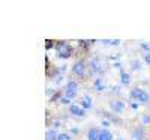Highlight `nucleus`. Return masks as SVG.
I'll return each instance as SVG.
<instances>
[{"mask_svg": "<svg viewBox=\"0 0 150 140\" xmlns=\"http://www.w3.org/2000/svg\"><path fill=\"white\" fill-rule=\"evenodd\" d=\"M129 96H131L132 99H137L138 103H143V104H147L149 101H150V95L144 91V89H140V87L132 89L131 94H129Z\"/></svg>", "mask_w": 150, "mask_h": 140, "instance_id": "f257e3e1", "label": "nucleus"}, {"mask_svg": "<svg viewBox=\"0 0 150 140\" xmlns=\"http://www.w3.org/2000/svg\"><path fill=\"white\" fill-rule=\"evenodd\" d=\"M56 51H57V56L60 59H69L72 56V47L66 42H59Z\"/></svg>", "mask_w": 150, "mask_h": 140, "instance_id": "f03ea898", "label": "nucleus"}, {"mask_svg": "<svg viewBox=\"0 0 150 140\" xmlns=\"http://www.w3.org/2000/svg\"><path fill=\"white\" fill-rule=\"evenodd\" d=\"M72 72L77 75V77H84V74H86V63L84 62H77V63H74V66H72Z\"/></svg>", "mask_w": 150, "mask_h": 140, "instance_id": "7ed1b4c3", "label": "nucleus"}, {"mask_svg": "<svg viewBox=\"0 0 150 140\" xmlns=\"http://www.w3.org/2000/svg\"><path fill=\"white\" fill-rule=\"evenodd\" d=\"M69 113L72 114V116H77V118H83V116H86V110H84L81 106H77V104L69 106Z\"/></svg>", "mask_w": 150, "mask_h": 140, "instance_id": "20e7f679", "label": "nucleus"}, {"mask_svg": "<svg viewBox=\"0 0 150 140\" xmlns=\"http://www.w3.org/2000/svg\"><path fill=\"white\" fill-rule=\"evenodd\" d=\"M104 72V68L101 65V62H99L98 59H93L90 62V74H98V75H101Z\"/></svg>", "mask_w": 150, "mask_h": 140, "instance_id": "39448f33", "label": "nucleus"}, {"mask_svg": "<svg viewBox=\"0 0 150 140\" xmlns=\"http://www.w3.org/2000/svg\"><path fill=\"white\" fill-rule=\"evenodd\" d=\"M125 109H126V106H125L123 101H112V103H111V110H112V113L120 114V113L125 111Z\"/></svg>", "mask_w": 150, "mask_h": 140, "instance_id": "423d86ee", "label": "nucleus"}, {"mask_svg": "<svg viewBox=\"0 0 150 140\" xmlns=\"http://www.w3.org/2000/svg\"><path fill=\"white\" fill-rule=\"evenodd\" d=\"M99 134H101V130L90 128L89 133H87V139H89V140H99Z\"/></svg>", "mask_w": 150, "mask_h": 140, "instance_id": "0eeeda50", "label": "nucleus"}, {"mask_svg": "<svg viewBox=\"0 0 150 140\" xmlns=\"http://www.w3.org/2000/svg\"><path fill=\"white\" fill-rule=\"evenodd\" d=\"M65 92H78V83L77 81H68Z\"/></svg>", "mask_w": 150, "mask_h": 140, "instance_id": "6e6552de", "label": "nucleus"}, {"mask_svg": "<svg viewBox=\"0 0 150 140\" xmlns=\"http://www.w3.org/2000/svg\"><path fill=\"white\" fill-rule=\"evenodd\" d=\"M99 140H112V134H111V131L107 130V128L101 130V134H99Z\"/></svg>", "mask_w": 150, "mask_h": 140, "instance_id": "1a4fd4ad", "label": "nucleus"}, {"mask_svg": "<svg viewBox=\"0 0 150 140\" xmlns=\"http://www.w3.org/2000/svg\"><path fill=\"white\" fill-rule=\"evenodd\" d=\"M96 91H104L105 89V81H104V79L102 77H99V79H96L95 80V86H93Z\"/></svg>", "mask_w": 150, "mask_h": 140, "instance_id": "9d476101", "label": "nucleus"}, {"mask_svg": "<svg viewBox=\"0 0 150 140\" xmlns=\"http://www.w3.org/2000/svg\"><path fill=\"white\" fill-rule=\"evenodd\" d=\"M59 139V134L56 130H48L45 133V140H57Z\"/></svg>", "mask_w": 150, "mask_h": 140, "instance_id": "9b49d317", "label": "nucleus"}, {"mask_svg": "<svg viewBox=\"0 0 150 140\" xmlns=\"http://www.w3.org/2000/svg\"><path fill=\"white\" fill-rule=\"evenodd\" d=\"M81 107H83L84 110L92 109V98H90V96H84L83 101H81Z\"/></svg>", "mask_w": 150, "mask_h": 140, "instance_id": "f8f14e48", "label": "nucleus"}, {"mask_svg": "<svg viewBox=\"0 0 150 140\" xmlns=\"http://www.w3.org/2000/svg\"><path fill=\"white\" fill-rule=\"evenodd\" d=\"M120 81H122V84H129L131 75L128 72H120Z\"/></svg>", "mask_w": 150, "mask_h": 140, "instance_id": "ddd939ff", "label": "nucleus"}, {"mask_svg": "<svg viewBox=\"0 0 150 140\" xmlns=\"http://www.w3.org/2000/svg\"><path fill=\"white\" fill-rule=\"evenodd\" d=\"M57 140H71V137H69V134H66V133H60Z\"/></svg>", "mask_w": 150, "mask_h": 140, "instance_id": "4468645a", "label": "nucleus"}, {"mask_svg": "<svg viewBox=\"0 0 150 140\" xmlns=\"http://www.w3.org/2000/svg\"><path fill=\"white\" fill-rule=\"evenodd\" d=\"M134 136H135V139H138V140H141V139H143V136H144V133H143L141 130H137V131L134 133Z\"/></svg>", "mask_w": 150, "mask_h": 140, "instance_id": "2eb2a0df", "label": "nucleus"}, {"mask_svg": "<svg viewBox=\"0 0 150 140\" xmlns=\"http://www.w3.org/2000/svg\"><path fill=\"white\" fill-rule=\"evenodd\" d=\"M143 124L144 125H149L150 124V116H149V114H144V116H143Z\"/></svg>", "mask_w": 150, "mask_h": 140, "instance_id": "dca6fc26", "label": "nucleus"}, {"mask_svg": "<svg viewBox=\"0 0 150 140\" xmlns=\"http://www.w3.org/2000/svg\"><path fill=\"white\" fill-rule=\"evenodd\" d=\"M141 47H143L144 51H147V53L150 51V45H149V44H141Z\"/></svg>", "mask_w": 150, "mask_h": 140, "instance_id": "f3484780", "label": "nucleus"}, {"mask_svg": "<svg viewBox=\"0 0 150 140\" xmlns=\"http://www.w3.org/2000/svg\"><path fill=\"white\" fill-rule=\"evenodd\" d=\"M60 101H62V104H69V101H71V99H69V98H66V96H63Z\"/></svg>", "mask_w": 150, "mask_h": 140, "instance_id": "a211bd4d", "label": "nucleus"}, {"mask_svg": "<svg viewBox=\"0 0 150 140\" xmlns=\"http://www.w3.org/2000/svg\"><path fill=\"white\" fill-rule=\"evenodd\" d=\"M144 60H146V62L149 63V65H150V53H147V54H146V57H144Z\"/></svg>", "mask_w": 150, "mask_h": 140, "instance_id": "6ab92c4d", "label": "nucleus"}, {"mask_svg": "<svg viewBox=\"0 0 150 140\" xmlns=\"http://www.w3.org/2000/svg\"><path fill=\"white\" fill-rule=\"evenodd\" d=\"M71 131H72V134H78V128H72Z\"/></svg>", "mask_w": 150, "mask_h": 140, "instance_id": "aec40b11", "label": "nucleus"}, {"mask_svg": "<svg viewBox=\"0 0 150 140\" xmlns=\"http://www.w3.org/2000/svg\"><path fill=\"white\" fill-rule=\"evenodd\" d=\"M111 45H119V41L116 39V41H111Z\"/></svg>", "mask_w": 150, "mask_h": 140, "instance_id": "412c9836", "label": "nucleus"}, {"mask_svg": "<svg viewBox=\"0 0 150 140\" xmlns=\"http://www.w3.org/2000/svg\"><path fill=\"white\" fill-rule=\"evenodd\" d=\"M120 140H122V139H120Z\"/></svg>", "mask_w": 150, "mask_h": 140, "instance_id": "4be33fe9", "label": "nucleus"}]
</instances>
